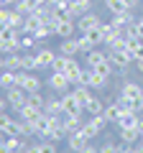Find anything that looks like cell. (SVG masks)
<instances>
[{
    "instance_id": "1",
    "label": "cell",
    "mask_w": 143,
    "mask_h": 153,
    "mask_svg": "<svg viewBox=\"0 0 143 153\" xmlns=\"http://www.w3.org/2000/svg\"><path fill=\"white\" fill-rule=\"evenodd\" d=\"M18 87H23L28 94H33V92H41V87H44V84H41V79H39L36 74L21 69V71H18Z\"/></svg>"
},
{
    "instance_id": "2",
    "label": "cell",
    "mask_w": 143,
    "mask_h": 153,
    "mask_svg": "<svg viewBox=\"0 0 143 153\" xmlns=\"http://www.w3.org/2000/svg\"><path fill=\"white\" fill-rule=\"evenodd\" d=\"M107 56H110V61L115 64V69H128V66L136 61L133 51H128L125 46H123V49H112V51H107Z\"/></svg>"
},
{
    "instance_id": "3",
    "label": "cell",
    "mask_w": 143,
    "mask_h": 153,
    "mask_svg": "<svg viewBox=\"0 0 143 153\" xmlns=\"http://www.w3.org/2000/svg\"><path fill=\"white\" fill-rule=\"evenodd\" d=\"M46 87H51L56 94H66V92H69V87H72V82H69V76L61 74V71H51Z\"/></svg>"
},
{
    "instance_id": "4",
    "label": "cell",
    "mask_w": 143,
    "mask_h": 153,
    "mask_svg": "<svg viewBox=\"0 0 143 153\" xmlns=\"http://www.w3.org/2000/svg\"><path fill=\"white\" fill-rule=\"evenodd\" d=\"M74 31H77V21L74 18H59L54 23V36H59V38H72Z\"/></svg>"
},
{
    "instance_id": "5",
    "label": "cell",
    "mask_w": 143,
    "mask_h": 153,
    "mask_svg": "<svg viewBox=\"0 0 143 153\" xmlns=\"http://www.w3.org/2000/svg\"><path fill=\"white\" fill-rule=\"evenodd\" d=\"M118 94H123V97H128V100H138V97H143V84L130 82V79H123Z\"/></svg>"
},
{
    "instance_id": "6",
    "label": "cell",
    "mask_w": 143,
    "mask_h": 153,
    "mask_svg": "<svg viewBox=\"0 0 143 153\" xmlns=\"http://www.w3.org/2000/svg\"><path fill=\"white\" fill-rule=\"evenodd\" d=\"M5 100H8V105H10L13 110H21L23 105H26V100H28V92L23 87H13V89L5 92Z\"/></svg>"
},
{
    "instance_id": "7",
    "label": "cell",
    "mask_w": 143,
    "mask_h": 153,
    "mask_svg": "<svg viewBox=\"0 0 143 153\" xmlns=\"http://www.w3.org/2000/svg\"><path fill=\"white\" fill-rule=\"evenodd\" d=\"M54 59H56V54L51 49L39 46V51H36V64H39V69H51L54 66Z\"/></svg>"
},
{
    "instance_id": "8",
    "label": "cell",
    "mask_w": 143,
    "mask_h": 153,
    "mask_svg": "<svg viewBox=\"0 0 143 153\" xmlns=\"http://www.w3.org/2000/svg\"><path fill=\"white\" fill-rule=\"evenodd\" d=\"M61 123H64L66 133H74L82 128V112H61Z\"/></svg>"
},
{
    "instance_id": "9",
    "label": "cell",
    "mask_w": 143,
    "mask_h": 153,
    "mask_svg": "<svg viewBox=\"0 0 143 153\" xmlns=\"http://www.w3.org/2000/svg\"><path fill=\"white\" fill-rule=\"evenodd\" d=\"M61 107H64V112H84V105L74 97V92L61 94Z\"/></svg>"
},
{
    "instance_id": "10",
    "label": "cell",
    "mask_w": 143,
    "mask_h": 153,
    "mask_svg": "<svg viewBox=\"0 0 143 153\" xmlns=\"http://www.w3.org/2000/svg\"><path fill=\"white\" fill-rule=\"evenodd\" d=\"M3 69L21 71V69H23V51H13V54L3 56Z\"/></svg>"
},
{
    "instance_id": "11",
    "label": "cell",
    "mask_w": 143,
    "mask_h": 153,
    "mask_svg": "<svg viewBox=\"0 0 143 153\" xmlns=\"http://www.w3.org/2000/svg\"><path fill=\"white\" fill-rule=\"evenodd\" d=\"M59 54H64V56H77V54H82L79 51V38H61V44H59Z\"/></svg>"
},
{
    "instance_id": "12",
    "label": "cell",
    "mask_w": 143,
    "mask_h": 153,
    "mask_svg": "<svg viewBox=\"0 0 143 153\" xmlns=\"http://www.w3.org/2000/svg\"><path fill=\"white\" fill-rule=\"evenodd\" d=\"M100 16L97 13H87V16H82V18H77V31L79 33H87L89 28H95V26H100Z\"/></svg>"
},
{
    "instance_id": "13",
    "label": "cell",
    "mask_w": 143,
    "mask_h": 153,
    "mask_svg": "<svg viewBox=\"0 0 143 153\" xmlns=\"http://www.w3.org/2000/svg\"><path fill=\"white\" fill-rule=\"evenodd\" d=\"M110 59L107 56V51H100V49H92L87 56H84V66H89V69H95V66H100V64H105V61Z\"/></svg>"
},
{
    "instance_id": "14",
    "label": "cell",
    "mask_w": 143,
    "mask_h": 153,
    "mask_svg": "<svg viewBox=\"0 0 143 153\" xmlns=\"http://www.w3.org/2000/svg\"><path fill=\"white\" fill-rule=\"evenodd\" d=\"M87 13H92V0H72V18L74 21Z\"/></svg>"
},
{
    "instance_id": "15",
    "label": "cell",
    "mask_w": 143,
    "mask_h": 153,
    "mask_svg": "<svg viewBox=\"0 0 143 153\" xmlns=\"http://www.w3.org/2000/svg\"><path fill=\"white\" fill-rule=\"evenodd\" d=\"M87 143H92V140H87V138L82 135V130H74V133H69V135H66V146H69L72 151H77V153L82 151Z\"/></svg>"
},
{
    "instance_id": "16",
    "label": "cell",
    "mask_w": 143,
    "mask_h": 153,
    "mask_svg": "<svg viewBox=\"0 0 143 153\" xmlns=\"http://www.w3.org/2000/svg\"><path fill=\"white\" fill-rule=\"evenodd\" d=\"M118 135H120V143L136 146V143L141 140V128H118Z\"/></svg>"
},
{
    "instance_id": "17",
    "label": "cell",
    "mask_w": 143,
    "mask_h": 153,
    "mask_svg": "<svg viewBox=\"0 0 143 153\" xmlns=\"http://www.w3.org/2000/svg\"><path fill=\"white\" fill-rule=\"evenodd\" d=\"M82 36L87 38V41H89L92 46H102V44H105V26L100 23V26L89 28V31H87V33H82Z\"/></svg>"
},
{
    "instance_id": "18",
    "label": "cell",
    "mask_w": 143,
    "mask_h": 153,
    "mask_svg": "<svg viewBox=\"0 0 143 153\" xmlns=\"http://www.w3.org/2000/svg\"><path fill=\"white\" fill-rule=\"evenodd\" d=\"M0 87L5 89H13L18 87V71H10V69H0Z\"/></svg>"
},
{
    "instance_id": "19",
    "label": "cell",
    "mask_w": 143,
    "mask_h": 153,
    "mask_svg": "<svg viewBox=\"0 0 143 153\" xmlns=\"http://www.w3.org/2000/svg\"><path fill=\"white\" fill-rule=\"evenodd\" d=\"M64 112V107H61V94L59 97H46V105H44V115H49V117H56V115Z\"/></svg>"
},
{
    "instance_id": "20",
    "label": "cell",
    "mask_w": 143,
    "mask_h": 153,
    "mask_svg": "<svg viewBox=\"0 0 143 153\" xmlns=\"http://www.w3.org/2000/svg\"><path fill=\"white\" fill-rule=\"evenodd\" d=\"M107 82H110V79L102 76V74H97L95 69L87 71V87H89V89H105V87H107Z\"/></svg>"
},
{
    "instance_id": "21",
    "label": "cell",
    "mask_w": 143,
    "mask_h": 153,
    "mask_svg": "<svg viewBox=\"0 0 143 153\" xmlns=\"http://www.w3.org/2000/svg\"><path fill=\"white\" fill-rule=\"evenodd\" d=\"M26 138H21V135H5V148L10 153H23L26 151Z\"/></svg>"
},
{
    "instance_id": "22",
    "label": "cell",
    "mask_w": 143,
    "mask_h": 153,
    "mask_svg": "<svg viewBox=\"0 0 143 153\" xmlns=\"http://www.w3.org/2000/svg\"><path fill=\"white\" fill-rule=\"evenodd\" d=\"M118 128H141V112H125L118 120Z\"/></svg>"
},
{
    "instance_id": "23",
    "label": "cell",
    "mask_w": 143,
    "mask_h": 153,
    "mask_svg": "<svg viewBox=\"0 0 143 153\" xmlns=\"http://www.w3.org/2000/svg\"><path fill=\"white\" fill-rule=\"evenodd\" d=\"M133 21H136L133 10H125V13H115V16L110 18V23H112V26H118V28H125V26H130Z\"/></svg>"
},
{
    "instance_id": "24",
    "label": "cell",
    "mask_w": 143,
    "mask_h": 153,
    "mask_svg": "<svg viewBox=\"0 0 143 153\" xmlns=\"http://www.w3.org/2000/svg\"><path fill=\"white\" fill-rule=\"evenodd\" d=\"M84 112H87V115H100V112H105V102L92 94V97L84 102Z\"/></svg>"
},
{
    "instance_id": "25",
    "label": "cell",
    "mask_w": 143,
    "mask_h": 153,
    "mask_svg": "<svg viewBox=\"0 0 143 153\" xmlns=\"http://www.w3.org/2000/svg\"><path fill=\"white\" fill-rule=\"evenodd\" d=\"M105 8H107L112 16H115V13H125V10H130L125 0H105Z\"/></svg>"
},
{
    "instance_id": "26",
    "label": "cell",
    "mask_w": 143,
    "mask_h": 153,
    "mask_svg": "<svg viewBox=\"0 0 143 153\" xmlns=\"http://www.w3.org/2000/svg\"><path fill=\"white\" fill-rule=\"evenodd\" d=\"M26 105H28V107H36V110H41V112H44V105H46V97H44V94H41V92H33V94H28Z\"/></svg>"
},
{
    "instance_id": "27",
    "label": "cell",
    "mask_w": 143,
    "mask_h": 153,
    "mask_svg": "<svg viewBox=\"0 0 143 153\" xmlns=\"http://www.w3.org/2000/svg\"><path fill=\"white\" fill-rule=\"evenodd\" d=\"M13 8H16V10L21 13V16H31V13L36 10V5H33V0H18V3H16Z\"/></svg>"
},
{
    "instance_id": "28",
    "label": "cell",
    "mask_w": 143,
    "mask_h": 153,
    "mask_svg": "<svg viewBox=\"0 0 143 153\" xmlns=\"http://www.w3.org/2000/svg\"><path fill=\"white\" fill-rule=\"evenodd\" d=\"M72 92H74V97H77V100H79L82 105L87 102L89 97H92V92H89V87H87V84H77V87L72 89Z\"/></svg>"
},
{
    "instance_id": "29",
    "label": "cell",
    "mask_w": 143,
    "mask_h": 153,
    "mask_svg": "<svg viewBox=\"0 0 143 153\" xmlns=\"http://www.w3.org/2000/svg\"><path fill=\"white\" fill-rule=\"evenodd\" d=\"M23 69H26V71H36V69H39V64H36V54L23 51Z\"/></svg>"
},
{
    "instance_id": "30",
    "label": "cell",
    "mask_w": 143,
    "mask_h": 153,
    "mask_svg": "<svg viewBox=\"0 0 143 153\" xmlns=\"http://www.w3.org/2000/svg\"><path fill=\"white\" fill-rule=\"evenodd\" d=\"M51 33H54V31H51V26H49V23H41V26H39V28H36V31H33V33H31V36H33V38H36V41H41V38H49V36H51Z\"/></svg>"
},
{
    "instance_id": "31",
    "label": "cell",
    "mask_w": 143,
    "mask_h": 153,
    "mask_svg": "<svg viewBox=\"0 0 143 153\" xmlns=\"http://www.w3.org/2000/svg\"><path fill=\"white\" fill-rule=\"evenodd\" d=\"M36 49V38L31 33H21V51H31Z\"/></svg>"
},
{
    "instance_id": "32",
    "label": "cell",
    "mask_w": 143,
    "mask_h": 153,
    "mask_svg": "<svg viewBox=\"0 0 143 153\" xmlns=\"http://www.w3.org/2000/svg\"><path fill=\"white\" fill-rule=\"evenodd\" d=\"M79 130H82V135H84V138H87V140H95V138H97V135H100V133H97V130H95V128H92V125H89V123H82V128H79Z\"/></svg>"
},
{
    "instance_id": "33",
    "label": "cell",
    "mask_w": 143,
    "mask_h": 153,
    "mask_svg": "<svg viewBox=\"0 0 143 153\" xmlns=\"http://www.w3.org/2000/svg\"><path fill=\"white\" fill-rule=\"evenodd\" d=\"M39 151L41 153H56V143L54 140H39Z\"/></svg>"
},
{
    "instance_id": "34",
    "label": "cell",
    "mask_w": 143,
    "mask_h": 153,
    "mask_svg": "<svg viewBox=\"0 0 143 153\" xmlns=\"http://www.w3.org/2000/svg\"><path fill=\"white\" fill-rule=\"evenodd\" d=\"M100 153H120V143H102L100 146Z\"/></svg>"
},
{
    "instance_id": "35",
    "label": "cell",
    "mask_w": 143,
    "mask_h": 153,
    "mask_svg": "<svg viewBox=\"0 0 143 153\" xmlns=\"http://www.w3.org/2000/svg\"><path fill=\"white\" fill-rule=\"evenodd\" d=\"M10 123H13V117L8 112H0V133H5L8 128H10Z\"/></svg>"
},
{
    "instance_id": "36",
    "label": "cell",
    "mask_w": 143,
    "mask_h": 153,
    "mask_svg": "<svg viewBox=\"0 0 143 153\" xmlns=\"http://www.w3.org/2000/svg\"><path fill=\"white\" fill-rule=\"evenodd\" d=\"M92 49H97V46H92V44H89V41H87L84 36H79V51H82V54L87 56V54H89Z\"/></svg>"
},
{
    "instance_id": "37",
    "label": "cell",
    "mask_w": 143,
    "mask_h": 153,
    "mask_svg": "<svg viewBox=\"0 0 143 153\" xmlns=\"http://www.w3.org/2000/svg\"><path fill=\"white\" fill-rule=\"evenodd\" d=\"M136 36H138V38L143 41V13H141L138 18H136Z\"/></svg>"
},
{
    "instance_id": "38",
    "label": "cell",
    "mask_w": 143,
    "mask_h": 153,
    "mask_svg": "<svg viewBox=\"0 0 143 153\" xmlns=\"http://www.w3.org/2000/svg\"><path fill=\"white\" fill-rule=\"evenodd\" d=\"M79 153H100V146H92V143H87V146H84Z\"/></svg>"
},
{
    "instance_id": "39",
    "label": "cell",
    "mask_w": 143,
    "mask_h": 153,
    "mask_svg": "<svg viewBox=\"0 0 143 153\" xmlns=\"http://www.w3.org/2000/svg\"><path fill=\"white\" fill-rule=\"evenodd\" d=\"M23 153H41V151H39V143H33V146H26V151H23Z\"/></svg>"
},
{
    "instance_id": "40",
    "label": "cell",
    "mask_w": 143,
    "mask_h": 153,
    "mask_svg": "<svg viewBox=\"0 0 143 153\" xmlns=\"http://www.w3.org/2000/svg\"><path fill=\"white\" fill-rule=\"evenodd\" d=\"M8 107H10V105H8V100H5V97H0V112H5Z\"/></svg>"
},
{
    "instance_id": "41",
    "label": "cell",
    "mask_w": 143,
    "mask_h": 153,
    "mask_svg": "<svg viewBox=\"0 0 143 153\" xmlns=\"http://www.w3.org/2000/svg\"><path fill=\"white\" fill-rule=\"evenodd\" d=\"M133 56H136V59H143V44H141V46H138V49H136V51H133Z\"/></svg>"
},
{
    "instance_id": "42",
    "label": "cell",
    "mask_w": 143,
    "mask_h": 153,
    "mask_svg": "<svg viewBox=\"0 0 143 153\" xmlns=\"http://www.w3.org/2000/svg\"><path fill=\"white\" fill-rule=\"evenodd\" d=\"M133 64H136V69H138V74H143V59H136V61H133Z\"/></svg>"
},
{
    "instance_id": "43",
    "label": "cell",
    "mask_w": 143,
    "mask_h": 153,
    "mask_svg": "<svg viewBox=\"0 0 143 153\" xmlns=\"http://www.w3.org/2000/svg\"><path fill=\"white\" fill-rule=\"evenodd\" d=\"M16 3H18V0H3V5H8V8H13Z\"/></svg>"
},
{
    "instance_id": "44",
    "label": "cell",
    "mask_w": 143,
    "mask_h": 153,
    "mask_svg": "<svg viewBox=\"0 0 143 153\" xmlns=\"http://www.w3.org/2000/svg\"><path fill=\"white\" fill-rule=\"evenodd\" d=\"M0 153H10V151H8V148H5V143H3V146H0Z\"/></svg>"
},
{
    "instance_id": "45",
    "label": "cell",
    "mask_w": 143,
    "mask_h": 153,
    "mask_svg": "<svg viewBox=\"0 0 143 153\" xmlns=\"http://www.w3.org/2000/svg\"><path fill=\"white\" fill-rule=\"evenodd\" d=\"M3 143H5V133H0V146H3Z\"/></svg>"
},
{
    "instance_id": "46",
    "label": "cell",
    "mask_w": 143,
    "mask_h": 153,
    "mask_svg": "<svg viewBox=\"0 0 143 153\" xmlns=\"http://www.w3.org/2000/svg\"><path fill=\"white\" fill-rule=\"evenodd\" d=\"M0 69H3V56H0Z\"/></svg>"
},
{
    "instance_id": "47",
    "label": "cell",
    "mask_w": 143,
    "mask_h": 153,
    "mask_svg": "<svg viewBox=\"0 0 143 153\" xmlns=\"http://www.w3.org/2000/svg\"><path fill=\"white\" fill-rule=\"evenodd\" d=\"M141 143H143V130H141Z\"/></svg>"
},
{
    "instance_id": "48",
    "label": "cell",
    "mask_w": 143,
    "mask_h": 153,
    "mask_svg": "<svg viewBox=\"0 0 143 153\" xmlns=\"http://www.w3.org/2000/svg\"><path fill=\"white\" fill-rule=\"evenodd\" d=\"M141 10H143V0H141Z\"/></svg>"
},
{
    "instance_id": "49",
    "label": "cell",
    "mask_w": 143,
    "mask_h": 153,
    "mask_svg": "<svg viewBox=\"0 0 143 153\" xmlns=\"http://www.w3.org/2000/svg\"><path fill=\"white\" fill-rule=\"evenodd\" d=\"M138 5H141V0H138Z\"/></svg>"
},
{
    "instance_id": "50",
    "label": "cell",
    "mask_w": 143,
    "mask_h": 153,
    "mask_svg": "<svg viewBox=\"0 0 143 153\" xmlns=\"http://www.w3.org/2000/svg\"><path fill=\"white\" fill-rule=\"evenodd\" d=\"M0 5H3V0H0Z\"/></svg>"
}]
</instances>
